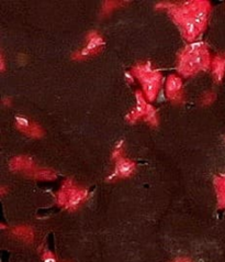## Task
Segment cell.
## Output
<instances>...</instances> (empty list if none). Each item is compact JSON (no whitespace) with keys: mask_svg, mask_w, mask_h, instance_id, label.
<instances>
[{"mask_svg":"<svg viewBox=\"0 0 225 262\" xmlns=\"http://www.w3.org/2000/svg\"><path fill=\"white\" fill-rule=\"evenodd\" d=\"M122 144H123V141H121L116 148H114V151H113V159H121L123 158L122 156Z\"/></svg>","mask_w":225,"mask_h":262,"instance_id":"16","label":"cell"},{"mask_svg":"<svg viewBox=\"0 0 225 262\" xmlns=\"http://www.w3.org/2000/svg\"><path fill=\"white\" fill-rule=\"evenodd\" d=\"M146 109H148V104L145 103V99L143 94L140 91L137 92V106L133 109L131 114L128 116V119H130V122H137V120L141 117L145 116Z\"/></svg>","mask_w":225,"mask_h":262,"instance_id":"9","label":"cell"},{"mask_svg":"<svg viewBox=\"0 0 225 262\" xmlns=\"http://www.w3.org/2000/svg\"><path fill=\"white\" fill-rule=\"evenodd\" d=\"M103 44H104V41L102 39V36L98 32L92 31V32L88 34L87 45L81 50V52L79 53V56L80 57H87V56L95 55L97 52L100 50V48Z\"/></svg>","mask_w":225,"mask_h":262,"instance_id":"5","label":"cell"},{"mask_svg":"<svg viewBox=\"0 0 225 262\" xmlns=\"http://www.w3.org/2000/svg\"><path fill=\"white\" fill-rule=\"evenodd\" d=\"M13 233L18 236L20 238H23L24 240H31L33 237V234L31 230L27 227H19V228H15L13 230Z\"/></svg>","mask_w":225,"mask_h":262,"instance_id":"14","label":"cell"},{"mask_svg":"<svg viewBox=\"0 0 225 262\" xmlns=\"http://www.w3.org/2000/svg\"><path fill=\"white\" fill-rule=\"evenodd\" d=\"M211 67L214 78L218 82H221L225 74V55L220 54L214 57L211 63Z\"/></svg>","mask_w":225,"mask_h":262,"instance_id":"10","label":"cell"},{"mask_svg":"<svg viewBox=\"0 0 225 262\" xmlns=\"http://www.w3.org/2000/svg\"><path fill=\"white\" fill-rule=\"evenodd\" d=\"M34 176L38 177V179H41V180H53V179H55V174L53 172L43 171V170L36 172Z\"/></svg>","mask_w":225,"mask_h":262,"instance_id":"15","label":"cell"},{"mask_svg":"<svg viewBox=\"0 0 225 262\" xmlns=\"http://www.w3.org/2000/svg\"><path fill=\"white\" fill-rule=\"evenodd\" d=\"M144 119L150 126H157V124H158V119H157V113L155 111V108L151 106V105H148V109H146Z\"/></svg>","mask_w":225,"mask_h":262,"instance_id":"13","label":"cell"},{"mask_svg":"<svg viewBox=\"0 0 225 262\" xmlns=\"http://www.w3.org/2000/svg\"><path fill=\"white\" fill-rule=\"evenodd\" d=\"M182 81L179 76L169 75L166 81V95L170 101L178 102L182 96Z\"/></svg>","mask_w":225,"mask_h":262,"instance_id":"6","label":"cell"},{"mask_svg":"<svg viewBox=\"0 0 225 262\" xmlns=\"http://www.w3.org/2000/svg\"><path fill=\"white\" fill-rule=\"evenodd\" d=\"M216 186L218 190L220 206L225 207V177H220V179H217Z\"/></svg>","mask_w":225,"mask_h":262,"instance_id":"12","label":"cell"},{"mask_svg":"<svg viewBox=\"0 0 225 262\" xmlns=\"http://www.w3.org/2000/svg\"><path fill=\"white\" fill-rule=\"evenodd\" d=\"M15 122H17V127L19 128V130L23 131L24 133L31 135V137L39 138L43 134V131H42L39 126L33 123H30L29 119L27 118L17 117L15 118Z\"/></svg>","mask_w":225,"mask_h":262,"instance_id":"8","label":"cell"},{"mask_svg":"<svg viewBox=\"0 0 225 262\" xmlns=\"http://www.w3.org/2000/svg\"><path fill=\"white\" fill-rule=\"evenodd\" d=\"M174 262H191V260L188 259V258H179V259L175 260Z\"/></svg>","mask_w":225,"mask_h":262,"instance_id":"18","label":"cell"},{"mask_svg":"<svg viewBox=\"0 0 225 262\" xmlns=\"http://www.w3.org/2000/svg\"><path fill=\"white\" fill-rule=\"evenodd\" d=\"M133 73L135 77L142 84L146 98H148L150 102H153L160 88V73L157 70L151 69L149 63L144 65L135 66L133 69Z\"/></svg>","mask_w":225,"mask_h":262,"instance_id":"2","label":"cell"},{"mask_svg":"<svg viewBox=\"0 0 225 262\" xmlns=\"http://www.w3.org/2000/svg\"><path fill=\"white\" fill-rule=\"evenodd\" d=\"M135 172V163L129 159L121 158L117 161L116 167H114L113 174L110 179H124L129 177Z\"/></svg>","mask_w":225,"mask_h":262,"instance_id":"7","label":"cell"},{"mask_svg":"<svg viewBox=\"0 0 225 262\" xmlns=\"http://www.w3.org/2000/svg\"><path fill=\"white\" fill-rule=\"evenodd\" d=\"M11 167L14 170H19V171H30L33 167V165L31 163L29 158H25V156H19V158H15L12 161Z\"/></svg>","mask_w":225,"mask_h":262,"instance_id":"11","label":"cell"},{"mask_svg":"<svg viewBox=\"0 0 225 262\" xmlns=\"http://www.w3.org/2000/svg\"><path fill=\"white\" fill-rule=\"evenodd\" d=\"M211 57L203 43H195L182 51L178 62V71L185 77L197 74L211 66Z\"/></svg>","mask_w":225,"mask_h":262,"instance_id":"1","label":"cell"},{"mask_svg":"<svg viewBox=\"0 0 225 262\" xmlns=\"http://www.w3.org/2000/svg\"><path fill=\"white\" fill-rule=\"evenodd\" d=\"M170 14L175 21H177V23L179 24L186 40L195 41L198 38V35L202 32L201 29L197 24L196 20L193 19L188 4L181 7H174L170 11Z\"/></svg>","mask_w":225,"mask_h":262,"instance_id":"3","label":"cell"},{"mask_svg":"<svg viewBox=\"0 0 225 262\" xmlns=\"http://www.w3.org/2000/svg\"><path fill=\"white\" fill-rule=\"evenodd\" d=\"M214 98H216V96H214L213 93H208V94H206L205 96H203L202 102H203V104H206V105L211 104L214 101Z\"/></svg>","mask_w":225,"mask_h":262,"instance_id":"17","label":"cell"},{"mask_svg":"<svg viewBox=\"0 0 225 262\" xmlns=\"http://www.w3.org/2000/svg\"><path fill=\"white\" fill-rule=\"evenodd\" d=\"M87 191L73 184L72 181H67L59 193V204L69 209H75L86 200Z\"/></svg>","mask_w":225,"mask_h":262,"instance_id":"4","label":"cell"}]
</instances>
